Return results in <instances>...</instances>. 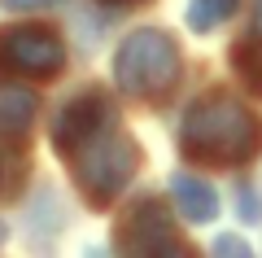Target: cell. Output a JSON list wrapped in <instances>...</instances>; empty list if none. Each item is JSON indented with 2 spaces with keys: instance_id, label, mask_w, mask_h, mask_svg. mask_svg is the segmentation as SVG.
<instances>
[{
  "instance_id": "6da1fadb",
  "label": "cell",
  "mask_w": 262,
  "mask_h": 258,
  "mask_svg": "<svg viewBox=\"0 0 262 258\" xmlns=\"http://www.w3.org/2000/svg\"><path fill=\"white\" fill-rule=\"evenodd\" d=\"M179 140H184L188 157H196V162H206V166H241L249 157H258L262 123L236 96L210 92L184 114Z\"/></svg>"
},
{
  "instance_id": "7a4b0ae2",
  "label": "cell",
  "mask_w": 262,
  "mask_h": 258,
  "mask_svg": "<svg viewBox=\"0 0 262 258\" xmlns=\"http://www.w3.org/2000/svg\"><path fill=\"white\" fill-rule=\"evenodd\" d=\"M66 162H70V175H75L79 193L92 206H105V202H114V197L127 188L131 175H136L140 149H136L131 136L118 131V123H110V127L92 131L88 140H79V145L66 153Z\"/></svg>"
},
{
  "instance_id": "3957f363",
  "label": "cell",
  "mask_w": 262,
  "mask_h": 258,
  "mask_svg": "<svg viewBox=\"0 0 262 258\" xmlns=\"http://www.w3.org/2000/svg\"><path fill=\"white\" fill-rule=\"evenodd\" d=\"M114 79H118L122 92L153 101V96L170 92V83L179 79V48L166 31H131L122 39L118 57H114Z\"/></svg>"
},
{
  "instance_id": "277c9868",
  "label": "cell",
  "mask_w": 262,
  "mask_h": 258,
  "mask_svg": "<svg viewBox=\"0 0 262 258\" xmlns=\"http://www.w3.org/2000/svg\"><path fill=\"white\" fill-rule=\"evenodd\" d=\"M61 62H66L61 39H57L48 27L27 22V27H5L0 31V70L48 79V74L61 70Z\"/></svg>"
},
{
  "instance_id": "5b68a950",
  "label": "cell",
  "mask_w": 262,
  "mask_h": 258,
  "mask_svg": "<svg viewBox=\"0 0 262 258\" xmlns=\"http://www.w3.org/2000/svg\"><path fill=\"white\" fill-rule=\"evenodd\" d=\"M114 241L127 254H184V241H179L166 206L153 202V197H144L140 206H131V214L118 223Z\"/></svg>"
},
{
  "instance_id": "8992f818",
  "label": "cell",
  "mask_w": 262,
  "mask_h": 258,
  "mask_svg": "<svg viewBox=\"0 0 262 258\" xmlns=\"http://www.w3.org/2000/svg\"><path fill=\"white\" fill-rule=\"evenodd\" d=\"M110 123H114V110H110V101H105L101 92L75 96V101L57 114V123H53V145H57V153L66 157L70 149L79 145V140H88L92 131L110 127Z\"/></svg>"
},
{
  "instance_id": "52a82bcc",
  "label": "cell",
  "mask_w": 262,
  "mask_h": 258,
  "mask_svg": "<svg viewBox=\"0 0 262 258\" xmlns=\"http://www.w3.org/2000/svg\"><path fill=\"white\" fill-rule=\"evenodd\" d=\"M170 193H175V206L188 223H210L219 219V193L206 184V180L188 175V171H175L170 175Z\"/></svg>"
},
{
  "instance_id": "ba28073f",
  "label": "cell",
  "mask_w": 262,
  "mask_h": 258,
  "mask_svg": "<svg viewBox=\"0 0 262 258\" xmlns=\"http://www.w3.org/2000/svg\"><path fill=\"white\" fill-rule=\"evenodd\" d=\"M39 96L18 88V83H0V140H22L35 123Z\"/></svg>"
},
{
  "instance_id": "9c48e42d",
  "label": "cell",
  "mask_w": 262,
  "mask_h": 258,
  "mask_svg": "<svg viewBox=\"0 0 262 258\" xmlns=\"http://www.w3.org/2000/svg\"><path fill=\"white\" fill-rule=\"evenodd\" d=\"M232 66H236V74L245 79V88L262 96V35L258 31H249V35L232 48Z\"/></svg>"
},
{
  "instance_id": "30bf717a",
  "label": "cell",
  "mask_w": 262,
  "mask_h": 258,
  "mask_svg": "<svg viewBox=\"0 0 262 258\" xmlns=\"http://www.w3.org/2000/svg\"><path fill=\"white\" fill-rule=\"evenodd\" d=\"M236 0H188V27L192 31H214L232 18Z\"/></svg>"
},
{
  "instance_id": "8fae6325",
  "label": "cell",
  "mask_w": 262,
  "mask_h": 258,
  "mask_svg": "<svg viewBox=\"0 0 262 258\" xmlns=\"http://www.w3.org/2000/svg\"><path fill=\"white\" fill-rule=\"evenodd\" d=\"M214 249H219V254H249V245H245L241 236H219Z\"/></svg>"
},
{
  "instance_id": "7c38bea8",
  "label": "cell",
  "mask_w": 262,
  "mask_h": 258,
  "mask_svg": "<svg viewBox=\"0 0 262 258\" xmlns=\"http://www.w3.org/2000/svg\"><path fill=\"white\" fill-rule=\"evenodd\" d=\"M9 9H39V5H53V0H5Z\"/></svg>"
},
{
  "instance_id": "4fadbf2b",
  "label": "cell",
  "mask_w": 262,
  "mask_h": 258,
  "mask_svg": "<svg viewBox=\"0 0 262 258\" xmlns=\"http://www.w3.org/2000/svg\"><path fill=\"white\" fill-rule=\"evenodd\" d=\"M258 22H262V0H258Z\"/></svg>"
},
{
  "instance_id": "5bb4252c",
  "label": "cell",
  "mask_w": 262,
  "mask_h": 258,
  "mask_svg": "<svg viewBox=\"0 0 262 258\" xmlns=\"http://www.w3.org/2000/svg\"><path fill=\"white\" fill-rule=\"evenodd\" d=\"M0 241H5V228H0Z\"/></svg>"
}]
</instances>
